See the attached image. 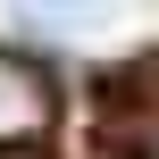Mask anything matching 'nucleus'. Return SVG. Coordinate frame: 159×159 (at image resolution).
Listing matches in <instances>:
<instances>
[{
    "label": "nucleus",
    "instance_id": "nucleus-2",
    "mask_svg": "<svg viewBox=\"0 0 159 159\" xmlns=\"http://www.w3.org/2000/svg\"><path fill=\"white\" fill-rule=\"evenodd\" d=\"M0 159H25V151H0Z\"/></svg>",
    "mask_w": 159,
    "mask_h": 159
},
{
    "label": "nucleus",
    "instance_id": "nucleus-1",
    "mask_svg": "<svg viewBox=\"0 0 159 159\" xmlns=\"http://www.w3.org/2000/svg\"><path fill=\"white\" fill-rule=\"evenodd\" d=\"M42 126H50V84H42L25 59L0 50V151H25Z\"/></svg>",
    "mask_w": 159,
    "mask_h": 159
}]
</instances>
